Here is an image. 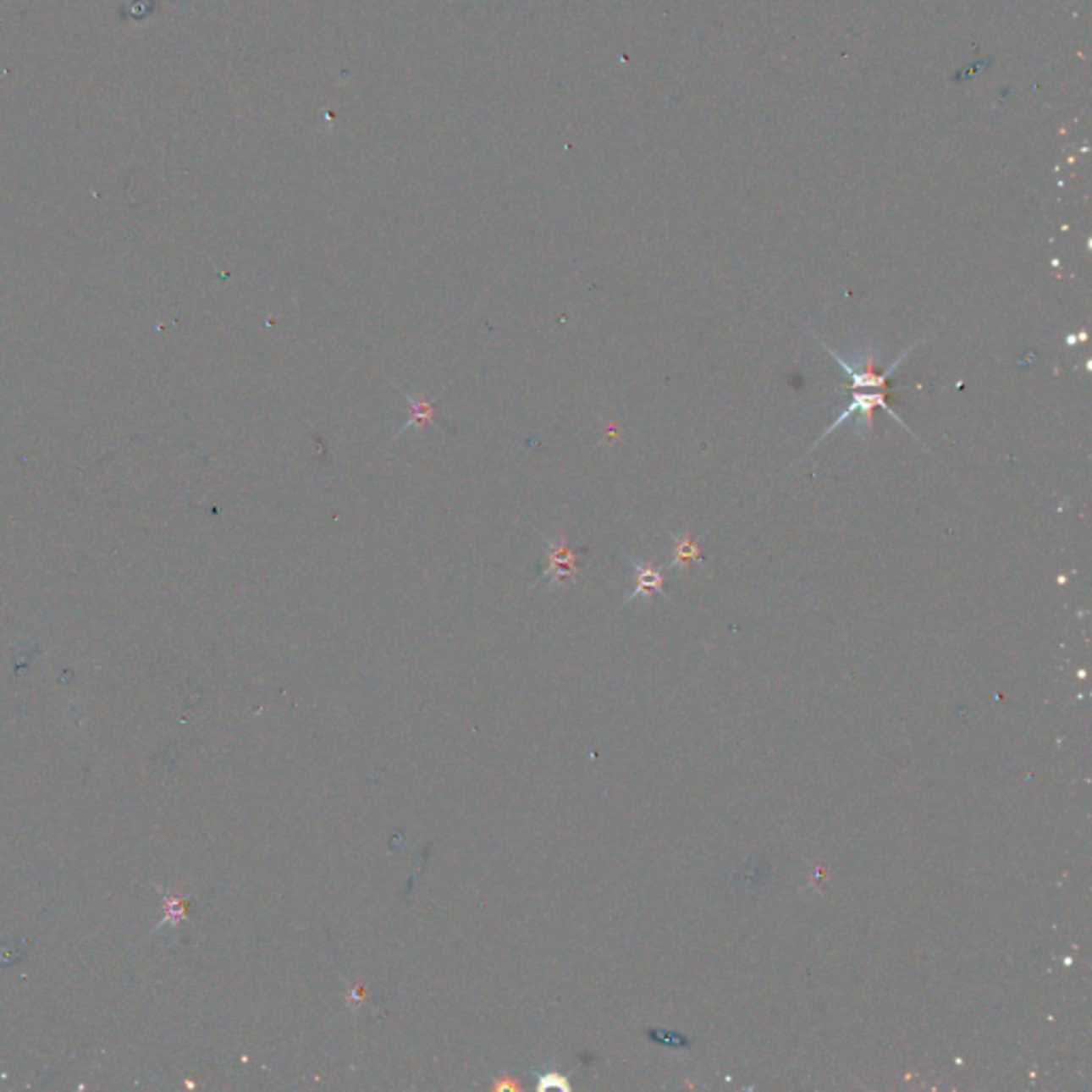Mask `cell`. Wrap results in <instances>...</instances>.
<instances>
[{
  "label": "cell",
  "mask_w": 1092,
  "mask_h": 1092,
  "mask_svg": "<svg viewBox=\"0 0 1092 1092\" xmlns=\"http://www.w3.org/2000/svg\"><path fill=\"white\" fill-rule=\"evenodd\" d=\"M395 387H397V384H395ZM397 389H400L401 397H404V400L410 404V418L404 422V425H401V429L397 431L395 440L400 438L401 433H405L408 429H412V427H418V429H422L425 425H435V405H438V400H440V397L444 395V391L449 389V384H446V387L442 389L440 395L435 397V400H422V395H412V393L405 391V389H401V387H397Z\"/></svg>",
  "instance_id": "7a4b0ae2"
},
{
  "label": "cell",
  "mask_w": 1092,
  "mask_h": 1092,
  "mask_svg": "<svg viewBox=\"0 0 1092 1092\" xmlns=\"http://www.w3.org/2000/svg\"><path fill=\"white\" fill-rule=\"evenodd\" d=\"M630 561L636 570V591L627 598L626 604H630L631 599H636L638 595L648 593V591H662V574H658L653 568H648V565L638 564L636 560Z\"/></svg>",
  "instance_id": "3957f363"
},
{
  "label": "cell",
  "mask_w": 1092,
  "mask_h": 1092,
  "mask_svg": "<svg viewBox=\"0 0 1092 1092\" xmlns=\"http://www.w3.org/2000/svg\"><path fill=\"white\" fill-rule=\"evenodd\" d=\"M542 540H544L546 549H549V565L542 572L540 576V585L546 587H555L560 582L570 581V578H576L578 568H576V555L570 551L568 546L564 544V540L553 542L551 538L544 536L540 532Z\"/></svg>",
  "instance_id": "6da1fadb"
},
{
  "label": "cell",
  "mask_w": 1092,
  "mask_h": 1092,
  "mask_svg": "<svg viewBox=\"0 0 1092 1092\" xmlns=\"http://www.w3.org/2000/svg\"><path fill=\"white\" fill-rule=\"evenodd\" d=\"M536 1086H540L542 1090H549V1088H553V1086L561 1088V1090H565V1088H568V1084H565L564 1075H560V1073H542L540 1082H538Z\"/></svg>",
  "instance_id": "277c9868"
}]
</instances>
